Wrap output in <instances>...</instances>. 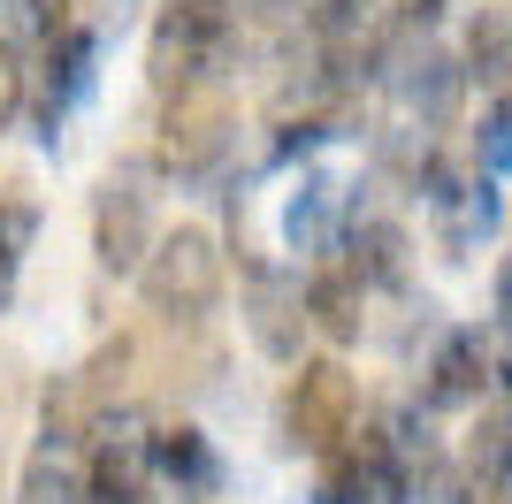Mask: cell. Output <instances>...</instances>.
Here are the masks:
<instances>
[{
	"label": "cell",
	"mask_w": 512,
	"mask_h": 504,
	"mask_svg": "<svg viewBox=\"0 0 512 504\" xmlns=\"http://www.w3.org/2000/svg\"><path fill=\"white\" fill-rule=\"evenodd\" d=\"M153 237H161L153 230V191H138L130 176H107L100 199H92V260L107 275H138Z\"/></svg>",
	"instance_id": "cell-6"
},
{
	"label": "cell",
	"mask_w": 512,
	"mask_h": 504,
	"mask_svg": "<svg viewBox=\"0 0 512 504\" xmlns=\"http://www.w3.org/2000/svg\"><path fill=\"white\" fill-rule=\"evenodd\" d=\"M299 314L314 321L329 344H352V336L367 329V283L352 268H314L299 291Z\"/></svg>",
	"instance_id": "cell-9"
},
{
	"label": "cell",
	"mask_w": 512,
	"mask_h": 504,
	"mask_svg": "<svg viewBox=\"0 0 512 504\" xmlns=\"http://www.w3.org/2000/svg\"><path fill=\"white\" fill-rule=\"evenodd\" d=\"M398 92H406V107H421V115H444L451 107V92H459V84H451V62L444 54H406V62H398Z\"/></svg>",
	"instance_id": "cell-15"
},
{
	"label": "cell",
	"mask_w": 512,
	"mask_h": 504,
	"mask_svg": "<svg viewBox=\"0 0 512 504\" xmlns=\"http://www.w3.org/2000/svg\"><path fill=\"white\" fill-rule=\"evenodd\" d=\"M474 474L505 482V398H497V390H490V413H482V428H474Z\"/></svg>",
	"instance_id": "cell-18"
},
{
	"label": "cell",
	"mask_w": 512,
	"mask_h": 504,
	"mask_svg": "<svg viewBox=\"0 0 512 504\" xmlns=\"http://www.w3.org/2000/svg\"><path fill=\"white\" fill-rule=\"evenodd\" d=\"M138 291H146V306L161 321H207L214 298H222V245H214L199 222H184V230L153 237L146 260H138Z\"/></svg>",
	"instance_id": "cell-1"
},
{
	"label": "cell",
	"mask_w": 512,
	"mask_h": 504,
	"mask_svg": "<svg viewBox=\"0 0 512 504\" xmlns=\"http://www.w3.org/2000/svg\"><path fill=\"white\" fill-rule=\"evenodd\" d=\"M490 390V352H482V336H444L436 359H428V382H421V405H482Z\"/></svg>",
	"instance_id": "cell-10"
},
{
	"label": "cell",
	"mask_w": 512,
	"mask_h": 504,
	"mask_svg": "<svg viewBox=\"0 0 512 504\" xmlns=\"http://www.w3.org/2000/svg\"><path fill=\"white\" fill-rule=\"evenodd\" d=\"M237 252H245V245H237ZM245 321H253V344L268 359H299V329H306L299 283H283L260 252H245Z\"/></svg>",
	"instance_id": "cell-7"
},
{
	"label": "cell",
	"mask_w": 512,
	"mask_h": 504,
	"mask_svg": "<svg viewBox=\"0 0 512 504\" xmlns=\"http://www.w3.org/2000/svg\"><path fill=\"white\" fill-rule=\"evenodd\" d=\"M146 489H153V466H146L138 443H115V436L92 443V474L77 482V497H85V504H153Z\"/></svg>",
	"instance_id": "cell-12"
},
{
	"label": "cell",
	"mask_w": 512,
	"mask_h": 504,
	"mask_svg": "<svg viewBox=\"0 0 512 504\" xmlns=\"http://www.w3.org/2000/svg\"><path fill=\"white\" fill-rule=\"evenodd\" d=\"M230 130H237V107L222 84H176L161 92V161L176 176H207L222 153H230Z\"/></svg>",
	"instance_id": "cell-4"
},
{
	"label": "cell",
	"mask_w": 512,
	"mask_h": 504,
	"mask_svg": "<svg viewBox=\"0 0 512 504\" xmlns=\"http://www.w3.org/2000/svg\"><path fill=\"white\" fill-rule=\"evenodd\" d=\"M436 16H444V0H398V23H421V31H428Z\"/></svg>",
	"instance_id": "cell-20"
},
{
	"label": "cell",
	"mask_w": 512,
	"mask_h": 504,
	"mask_svg": "<svg viewBox=\"0 0 512 504\" xmlns=\"http://www.w3.org/2000/svg\"><path fill=\"white\" fill-rule=\"evenodd\" d=\"M46 100H39V123H46V138H54V123H62V107L85 92V77H92V31L85 23H62V31H46Z\"/></svg>",
	"instance_id": "cell-11"
},
{
	"label": "cell",
	"mask_w": 512,
	"mask_h": 504,
	"mask_svg": "<svg viewBox=\"0 0 512 504\" xmlns=\"http://www.w3.org/2000/svg\"><path fill=\"white\" fill-rule=\"evenodd\" d=\"M237 39V0H161V23H153L146 46V77L161 92L176 84H199Z\"/></svg>",
	"instance_id": "cell-2"
},
{
	"label": "cell",
	"mask_w": 512,
	"mask_h": 504,
	"mask_svg": "<svg viewBox=\"0 0 512 504\" xmlns=\"http://www.w3.org/2000/svg\"><path fill=\"white\" fill-rule=\"evenodd\" d=\"M467 69L474 77H490V92L505 84V8H482L467 31Z\"/></svg>",
	"instance_id": "cell-16"
},
{
	"label": "cell",
	"mask_w": 512,
	"mask_h": 504,
	"mask_svg": "<svg viewBox=\"0 0 512 504\" xmlns=\"http://www.w3.org/2000/svg\"><path fill=\"white\" fill-rule=\"evenodd\" d=\"M138 451H146V466H153V474H169L184 497H207V489L222 482V459H214V443L199 436L192 420H161Z\"/></svg>",
	"instance_id": "cell-8"
},
{
	"label": "cell",
	"mask_w": 512,
	"mask_h": 504,
	"mask_svg": "<svg viewBox=\"0 0 512 504\" xmlns=\"http://www.w3.org/2000/svg\"><path fill=\"white\" fill-rule=\"evenodd\" d=\"M23 504H77V474H69L54 451H39L31 474H23Z\"/></svg>",
	"instance_id": "cell-17"
},
{
	"label": "cell",
	"mask_w": 512,
	"mask_h": 504,
	"mask_svg": "<svg viewBox=\"0 0 512 504\" xmlns=\"http://www.w3.org/2000/svg\"><path fill=\"white\" fill-rule=\"evenodd\" d=\"M23 92H31V69H23L16 39H0V123H16V115H23Z\"/></svg>",
	"instance_id": "cell-19"
},
{
	"label": "cell",
	"mask_w": 512,
	"mask_h": 504,
	"mask_svg": "<svg viewBox=\"0 0 512 504\" xmlns=\"http://www.w3.org/2000/svg\"><path fill=\"white\" fill-rule=\"evenodd\" d=\"M360 413V382L344 375V359H299L283 382V443L291 451H337Z\"/></svg>",
	"instance_id": "cell-3"
},
{
	"label": "cell",
	"mask_w": 512,
	"mask_h": 504,
	"mask_svg": "<svg viewBox=\"0 0 512 504\" xmlns=\"http://www.w3.org/2000/svg\"><path fill=\"white\" fill-rule=\"evenodd\" d=\"M31 16H39V39H46V31H62V23H77V16H69V0H39Z\"/></svg>",
	"instance_id": "cell-21"
},
{
	"label": "cell",
	"mask_w": 512,
	"mask_h": 504,
	"mask_svg": "<svg viewBox=\"0 0 512 504\" xmlns=\"http://www.w3.org/2000/svg\"><path fill=\"white\" fill-rule=\"evenodd\" d=\"M314 504H406V459L390 451V436H344L337 451H321Z\"/></svg>",
	"instance_id": "cell-5"
},
{
	"label": "cell",
	"mask_w": 512,
	"mask_h": 504,
	"mask_svg": "<svg viewBox=\"0 0 512 504\" xmlns=\"http://www.w3.org/2000/svg\"><path fill=\"white\" fill-rule=\"evenodd\" d=\"M329 214H337V184H329V176H306L299 199H291V214H283L291 245H299V252H321V245H329Z\"/></svg>",
	"instance_id": "cell-14"
},
{
	"label": "cell",
	"mask_w": 512,
	"mask_h": 504,
	"mask_svg": "<svg viewBox=\"0 0 512 504\" xmlns=\"http://www.w3.org/2000/svg\"><path fill=\"white\" fill-rule=\"evenodd\" d=\"M0 214H8V207H0Z\"/></svg>",
	"instance_id": "cell-22"
},
{
	"label": "cell",
	"mask_w": 512,
	"mask_h": 504,
	"mask_svg": "<svg viewBox=\"0 0 512 504\" xmlns=\"http://www.w3.org/2000/svg\"><path fill=\"white\" fill-rule=\"evenodd\" d=\"M344 268L360 275V283H406V230H398L390 214L352 222V260H344Z\"/></svg>",
	"instance_id": "cell-13"
}]
</instances>
